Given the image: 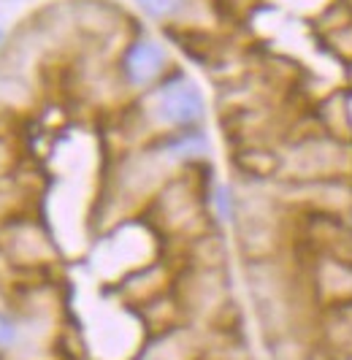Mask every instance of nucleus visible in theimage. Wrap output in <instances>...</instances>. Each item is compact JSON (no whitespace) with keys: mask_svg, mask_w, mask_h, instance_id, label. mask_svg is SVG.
<instances>
[{"mask_svg":"<svg viewBox=\"0 0 352 360\" xmlns=\"http://www.w3.org/2000/svg\"><path fill=\"white\" fill-rule=\"evenodd\" d=\"M3 44H6V30L0 27V49H3Z\"/></svg>","mask_w":352,"mask_h":360,"instance_id":"f8f14e48","label":"nucleus"},{"mask_svg":"<svg viewBox=\"0 0 352 360\" xmlns=\"http://www.w3.org/2000/svg\"><path fill=\"white\" fill-rule=\"evenodd\" d=\"M201 165L179 171L155 193V198L144 206L146 225L160 238L182 241L187 247L198 236L211 231L209 187H203L198 181Z\"/></svg>","mask_w":352,"mask_h":360,"instance_id":"f257e3e1","label":"nucleus"},{"mask_svg":"<svg viewBox=\"0 0 352 360\" xmlns=\"http://www.w3.org/2000/svg\"><path fill=\"white\" fill-rule=\"evenodd\" d=\"M279 152V176L287 184H309L325 179H352V141L328 130L290 136Z\"/></svg>","mask_w":352,"mask_h":360,"instance_id":"7ed1b4c3","label":"nucleus"},{"mask_svg":"<svg viewBox=\"0 0 352 360\" xmlns=\"http://www.w3.org/2000/svg\"><path fill=\"white\" fill-rule=\"evenodd\" d=\"M133 117L146 133V141L179 133V130H195L203 127L206 120V98L201 87L184 71H171L152 90L136 98Z\"/></svg>","mask_w":352,"mask_h":360,"instance_id":"f03ea898","label":"nucleus"},{"mask_svg":"<svg viewBox=\"0 0 352 360\" xmlns=\"http://www.w3.org/2000/svg\"><path fill=\"white\" fill-rule=\"evenodd\" d=\"M8 238H6V252L8 257H14V263L19 266H44L54 257V247L49 241V236L44 231H38L33 222L22 219V222H8L6 225Z\"/></svg>","mask_w":352,"mask_h":360,"instance_id":"423d86ee","label":"nucleus"},{"mask_svg":"<svg viewBox=\"0 0 352 360\" xmlns=\"http://www.w3.org/2000/svg\"><path fill=\"white\" fill-rule=\"evenodd\" d=\"M136 11L155 25H179L193 8V0H133Z\"/></svg>","mask_w":352,"mask_h":360,"instance_id":"6e6552de","label":"nucleus"},{"mask_svg":"<svg viewBox=\"0 0 352 360\" xmlns=\"http://www.w3.org/2000/svg\"><path fill=\"white\" fill-rule=\"evenodd\" d=\"M111 68L120 90L139 98L146 90H152L158 82H163L171 71H176V63L163 38L139 30L125 36Z\"/></svg>","mask_w":352,"mask_h":360,"instance_id":"20e7f679","label":"nucleus"},{"mask_svg":"<svg viewBox=\"0 0 352 360\" xmlns=\"http://www.w3.org/2000/svg\"><path fill=\"white\" fill-rule=\"evenodd\" d=\"M317 342L331 355H352V301L322 304L317 309Z\"/></svg>","mask_w":352,"mask_h":360,"instance_id":"39448f33","label":"nucleus"},{"mask_svg":"<svg viewBox=\"0 0 352 360\" xmlns=\"http://www.w3.org/2000/svg\"><path fill=\"white\" fill-rule=\"evenodd\" d=\"M17 342V323L0 311V349H11Z\"/></svg>","mask_w":352,"mask_h":360,"instance_id":"1a4fd4ad","label":"nucleus"},{"mask_svg":"<svg viewBox=\"0 0 352 360\" xmlns=\"http://www.w3.org/2000/svg\"><path fill=\"white\" fill-rule=\"evenodd\" d=\"M331 360H352V355H334Z\"/></svg>","mask_w":352,"mask_h":360,"instance_id":"ddd939ff","label":"nucleus"},{"mask_svg":"<svg viewBox=\"0 0 352 360\" xmlns=\"http://www.w3.org/2000/svg\"><path fill=\"white\" fill-rule=\"evenodd\" d=\"M14 165V158H11V149H8V144L0 139V176H6V171Z\"/></svg>","mask_w":352,"mask_h":360,"instance_id":"9d476101","label":"nucleus"},{"mask_svg":"<svg viewBox=\"0 0 352 360\" xmlns=\"http://www.w3.org/2000/svg\"><path fill=\"white\" fill-rule=\"evenodd\" d=\"M331 358H334V355H331V352H328V349H325L322 344H317L315 349H312V352L306 355V360H331Z\"/></svg>","mask_w":352,"mask_h":360,"instance_id":"9b49d317","label":"nucleus"},{"mask_svg":"<svg viewBox=\"0 0 352 360\" xmlns=\"http://www.w3.org/2000/svg\"><path fill=\"white\" fill-rule=\"evenodd\" d=\"M70 27L95 41L111 38L122 27V11L106 0H79L70 6Z\"/></svg>","mask_w":352,"mask_h":360,"instance_id":"0eeeda50","label":"nucleus"}]
</instances>
